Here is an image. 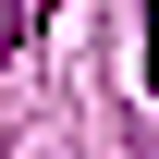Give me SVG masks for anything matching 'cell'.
Instances as JSON below:
<instances>
[{
    "mask_svg": "<svg viewBox=\"0 0 159 159\" xmlns=\"http://www.w3.org/2000/svg\"><path fill=\"white\" fill-rule=\"evenodd\" d=\"M147 86H159V0H147Z\"/></svg>",
    "mask_w": 159,
    "mask_h": 159,
    "instance_id": "obj_1",
    "label": "cell"
}]
</instances>
